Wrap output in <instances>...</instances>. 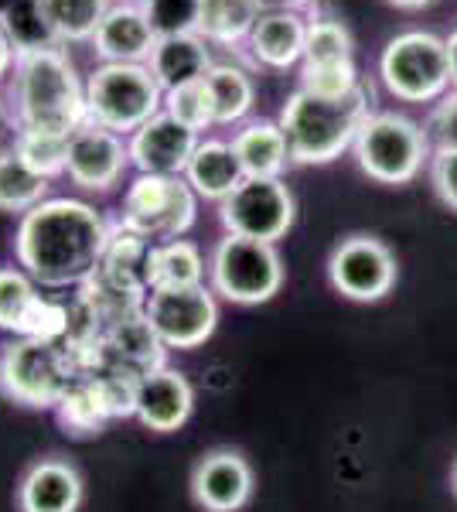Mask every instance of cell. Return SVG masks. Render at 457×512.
Wrapping results in <instances>:
<instances>
[{"instance_id":"6da1fadb","label":"cell","mask_w":457,"mask_h":512,"mask_svg":"<svg viewBox=\"0 0 457 512\" xmlns=\"http://www.w3.org/2000/svg\"><path fill=\"white\" fill-rule=\"evenodd\" d=\"M113 226L89 202L45 198L21 216L18 263L24 274L45 287H82L99 270Z\"/></svg>"},{"instance_id":"7a4b0ae2","label":"cell","mask_w":457,"mask_h":512,"mask_svg":"<svg viewBox=\"0 0 457 512\" xmlns=\"http://www.w3.org/2000/svg\"><path fill=\"white\" fill-rule=\"evenodd\" d=\"M7 120L21 130H48V134L72 137L89 123L86 82L79 79L76 65L55 48L18 52L11 76L4 79Z\"/></svg>"},{"instance_id":"3957f363","label":"cell","mask_w":457,"mask_h":512,"mask_svg":"<svg viewBox=\"0 0 457 512\" xmlns=\"http://www.w3.org/2000/svg\"><path fill=\"white\" fill-rule=\"evenodd\" d=\"M372 117V93L359 86L355 93L328 99L314 96L307 89L290 93L280 110L290 161L294 164H331L342 158L348 147H355L362 123Z\"/></svg>"},{"instance_id":"277c9868","label":"cell","mask_w":457,"mask_h":512,"mask_svg":"<svg viewBox=\"0 0 457 512\" xmlns=\"http://www.w3.org/2000/svg\"><path fill=\"white\" fill-rule=\"evenodd\" d=\"M89 123L130 137L164 110V89L154 79L151 65L103 62L86 79Z\"/></svg>"},{"instance_id":"5b68a950","label":"cell","mask_w":457,"mask_h":512,"mask_svg":"<svg viewBox=\"0 0 457 512\" xmlns=\"http://www.w3.org/2000/svg\"><path fill=\"white\" fill-rule=\"evenodd\" d=\"M79 362L69 349L45 338H14L0 355V393L21 407L48 410L79 383Z\"/></svg>"},{"instance_id":"8992f818","label":"cell","mask_w":457,"mask_h":512,"mask_svg":"<svg viewBox=\"0 0 457 512\" xmlns=\"http://www.w3.org/2000/svg\"><path fill=\"white\" fill-rule=\"evenodd\" d=\"M355 161L379 185H410L434 154L430 137L403 113H372L355 137Z\"/></svg>"},{"instance_id":"52a82bcc","label":"cell","mask_w":457,"mask_h":512,"mask_svg":"<svg viewBox=\"0 0 457 512\" xmlns=\"http://www.w3.org/2000/svg\"><path fill=\"white\" fill-rule=\"evenodd\" d=\"M379 79L403 103H430L451 89L447 41L434 31H403L379 55Z\"/></svg>"},{"instance_id":"ba28073f","label":"cell","mask_w":457,"mask_h":512,"mask_svg":"<svg viewBox=\"0 0 457 512\" xmlns=\"http://www.w3.org/2000/svg\"><path fill=\"white\" fill-rule=\"evenodd\" d=\"M212 291L232 304H267L284 287V260L277 246L226 233L209 260Z\"/></svg>"},{"instance_id":"9c48e42d","label":"cell","mask_w":457,"mask_h":512,"mask_svg":"<svg viewBox=\"0 0 457 512\" xmlns=\"http://www.w3.org/2000/svg\"><path fill=\"white\" fill-rule=\"evenodd\" d=\"M195 212L198 195L185 178L137 175L123 195L120 226L147 243H171L195 226Z\"/></svg>"},{"instance_id":"30bf717a","label":"cell","mask_w":457,"mask_h":512,"mask_svg":"<svg viewBox=\"0 0 457 512\" xmlns=\"http://www.w3.org/2000/svg\"><path fill=\"white\" fill-rule=\"evenodd\" d=\"M297 205L284 178H246L226 202H219V222L232 236L277 243L290 233Z\"/></svg>"},{"instance_id":"8fae6325","label":"cell","mask_w":457,"mask_h":512,"mask_svg":"<svg viewBox=\"0 0 457 512\" xmlns=\"http://www.w3.org/2000/svg\"><path fill=\"white\" fill-rule=\"evenodd\" d=\"M144 321L164 342V349H198L219 325L215 291L198 287H154L144 301Z\"/></svg>"},{"instance_id":"7c38bea8","label":"cell","mask_w":457,"mask_h":512,"mask_svg":"<svg viewBox=\"0 0 457 512\" xmlns=\"http://www.w3.org/2000/svg\"><path fill=\"white\" fill-rule=\"evenodd\" d=\"M331 287L348 301L376 304L396 287V256L379 236H348L328 256Z\"/></svg>"},{"instance_id":"4fadbf2b","label":"cell","mask_w":457,"mask_h":512,"mask_svg":"<svg viewBox=\"0 0 457 512\" xmlns=\"http://www.w3.org/2000/svg\"><path fill=\"white\" fill-rule=\"evenodd\" d=\"M0 328L18 338L62 342L69 332V311L55 301H45L24 270L0 267Z\"/></svg>"},{"instance_id":"5bb4252c","label":"cell","mask_w":457,"mask_h":512,"mask_svg":"<svg viewBox=\"0 0 457 512\" xmlns=\"http://www.w3.org/2000/svg\"><path fill=\"white\" fill-rule=\"evenodd\" d=\"M253 468L239 451L215 448L191 468V499L205 512H239L253 499Z\"/></svg>"},{"instance_id":"9a60e30c","label":"cell","mask_w":457,"mask_h":512,"mask_svg":"<svg viewBox=\"0 0 457 512\" xmlns=\"http://www.w3.org/2000/svg\"><path fill=\"white\" fill-rule=\"evenodd\" d=\"M198 147V130L185 127L171 113H157L147 120L137 134H130L127 151L130 164L140 175H164V178H185V168Z\"/></svg>"},{"instance_id":"2e32d148","label":"cell","mask_w":457,"mask_h":512,"mask_svg":"<svg viewBox=\"0 0 457 512\" xmlns=\"http://www.w3.org/2000/svg\"><path fill=\"white\" fill-rule=\"evenodd\" d=\"M130 168V151L120 134L86 123L69 137V178L86 192H110Z\"/></svg>"},{"instance_id":"e0dca14e","label":"cell","mask_w":457,"mask_h":512,"mask_svg":"<svg viewBox=\"0 0 457 512\" xmlns=\"http://www.w3.org/2000/svg\"><path fill=\"white\" fill-rule=\"evenodd\" d=\"M191 410H195V390L178 369H154V373L137 379V403L134 417L147 431L171 434L188 424Z\"/></svg>"},{"instance_id":"ac0fdd59","label":"cell","mask_w":457,"mask_h":512,"mask_svg":"<svg viewBox=\"0 0 457 512\" xmlns=\"http://www.w3.org/2000/svg\"><path fill=\"white\" fill-rule=\"evenodd\" d=\"M154 45H157V31L151 18H147L144 4H130V0L113 4L93 35V48L103 62L147 65Z\"/></svg>"},{"instance_id":"d6986e66","label":"cell","mask_w":457,"mask_h":512,"mask_svg":"<svg viewBox=\"0 0 457 512\" xmlns=\"http://www.w3.org/2000/svg\"><path fill=\"white\" fill-rule=\"evenodd\" d=\"M82 478L69 461L41 458L24 472L18 485L21 512H79Z\"/></svg>"},{"instance_id":"ffe728a7","label":"cell","mask_w":457,"mask_h":512,"mask_svg":"<svg viewBox=\"0 0 457 512\" xmlns=\"http://www.w3.org/2000/svg\"><path fill=\"white\" fill-rule=\"evenodd\" d=\"M185 181L195 188L198 198H209V202H226V198L236 192L246 181V171L239 164L236 151L226 140H198L195 154H191L188 168H185Z\"/></svg>"},{"instance_id":"44dd1931","label":"cell","mask_w":457,"mask_h":512,"mask_svg":"<svg viewBox=\"0 0 457 512\" xmlns=\"http://www.w3.org/2000/svg\"><path fill=\"white\" fill-rule=\"evenodd\" d=\"M154 79L161 82V89L168 93L174 86H185V82L205 79V72L212 69V48L198 31H185V35H164L157 38L151 59Z\"/></svg>"},{"instance_id":"7402d4cb","label":"cell","mask_w":457,"mask_h":512,"mask_svg":"<svg viewBox=\"0 0 457 512\" xmlns=\"http://www.w3.org/2000/svg\"><path fill=\"white\" fill-rule=\"evenodd\" d=\"M307 21L294 11L260 14L253 35H249V55L267 69H290L304 59Z\"/></svg>"},{"instance_id":"603a6c76","label":"cell","mask_w":457,"mask_h":512,"mask_svg":"<svg viewBox=\"0 0 457 512\" xmlns=\"http://www.w3.org/2000/svg\"><path fill=\"white\" fill-rule=\"evenodd\" d=\"M229 144L236 151L239 164H243L246 178H280L287 171V164H294L284 127L277 120L246 123L243 130H236V137Z\"/></svg>"},{"instance_id":"cb8c5ba5","label":"cell","mask_w":457,"mask_h":512,"mask_svg":"<svg viewBox=\"0 0 457 512\" xmlns=\"http://www.w3.org/2000/svg\"><path fill=\"white\" fill-rule=\"evenodd\" d=\"M260 7L256 0H198V24L195 31L209 45H243L253 35L256 21H260Z\"/></svg>"},{"instance_id":"d4e9b609","label":"cell","mask_w":457,"mask_h":512,"mask_svg":"<svg viewBox=\"0 0 457 512\" xmlns=\"http://www.w3.org/2000/svg\"><path fill=\"white\" fill-rule=\"evenodd\" d=\"M205 82H209V93L215 103V127H232V123H239L253 110L256 86L249 79V72H243L239 65L215 62L205 72Z\"/></svg>"},{"instance_id":"484cf974","label":"cell","mask_w":457,"mask_h":512,"mask_svg":"<svg viewBox=\"0 0 457 512\" xmlns=\"http://www.w3.org/2000/svg\"><path fill=\"white\" fill-rule=\"evenodd\" d=\"M38 4L58 45H69V41H93L113 0H38Z\"/></svg>"},{"instance_id":"4316f807","label":"cell","mask_w":457,"mask_h":512,"mask_svg":"<svg viewBox=\"0 0 457 512\" xmlns=\"http://www.w3.org/2000/svg\"><path fill=\"white\" fill-rule=\"evenodd\" d=\"M205 280V256L188 239L154 243L151 253V291L154 287H198Z\"/></svg>"},{"instance_id":"83f0119b","label":"cell","mask_w":457,"mask_h":512,"mask_svg":"<svg viewBox=\"0 0 457 512\" xmlns=\"http://www.w3.org/2000/svg\"><path fill=\"white\" fill-rule=\"evenodd\" d=\"M304 65L301 69H331V65L355 62V41L345 21L338 18H314L307 21V41H304Z\"/></svg>"},{"instance_id":"f1b7e54d","label":"cell","mask_w":457,"mask_h":512,"mask_svg":"<svg viewBox=\"0 0 457 512\" xmlns=\"http://www.w3.org/2000/svg\"><path fill=\"white\" fill-rule=\"evenodd\" d=\"M45 192L48 178L31 171L14 147L0 151V212H31L45 202Z\"/></svg>"},{"instance_id":"f546056e","label":"cell","mask_w":457,"mask_h":512,"mask_svg":"<svg viewBox=\"0 0 457 512\" xmlns=\"http://www.w3.org/2000/svg\"><path fill=\"white\" fill-rule=\"evenodd\" d=\"M0 28L14 41L18 52H35V48H55L58 41L52 28L45 24L38 0H0Z\"/></svg>"},{"instance_id":"4dcf8cb0","label":"cell","mask_w":457,"mask_h":512,"mask_svg":"<svg viewBox=\"0 0 457 512\" xmlns=\"http://www.w3.org/2000/svg\"><path fill=\"white\" fill-rule=\"evenodd\" d=\"M55 414H58V424L65 427V434H76V437H93L110 424V417H106L103 403H99V396H96V386L89 383L86 376L62 396Z\"/></svg>"},{"instance_id":"1f68e13d","label":"cell","mask_w":457,"mask_h":512,"mask_svg":"<svg viewBox=\"0 0 457 512\" xmlns=\"http://www.w3.org/2000/svg\"><path fill=\"white\" fill-rule=\"evenodd\" d=\"M14 151L21 154V161L31 171H38L41 178H55L69 168V137L65 134H48V130H21L14 140Z\"/></svg>"},{"instance_id":"d6a6232c","label":"cell","mask_w":457,"mask_h":512,"mask_svg":"<svg viewBox=\"0 0 457 512\" xmlns=\"http://www.w3.org/2000/svg\"><path fill=\"white\" fill-rule=\"evenodd\" d=\"M164 113H171L174 120L198 130V134L215 127V103L209 93V82L195 79V82H185V86L168 89V93H164Z\"/></svg>"},{"instance_id":"836d02e7","label":"cell","mask_w":457,"mask_h":512,"mask_svg":"<svg viewBox=\"0 0 457 512\" xmlns=\"http://www.w3.org/2000/svg\"><path fill=\"white\" fill-rule=\"evenodd\" d=\"M147 18H151L157 38L164 35H185L198 24V0H147Z\"/></svg>"},{"instance_id":"e575fe53","label":"cell","mask_w":457,"mask_h":512,"mask_svg":"<svg viewBox=\"0 0 457 512\" xmlns=\"http://www.w3.org/2000/svg\"><path fill=\"white\" fill-rule=\"evenodd\" d=\"M427 130V137L434 140V151H457V89L437 103Z\"/></svg>"},{"instance_id":"d590c367","label":"cell","mask_w":457,"mask_h":512,"mask_svg":"<svg viewBox=\"0 0 457 512\" xmlns=\"http://www.w3.org/2000/svg\"><path fill=\"white\" fill-rule=\"evenodd\" d=\"M430 181L447 209L457 212V151H434L430 158Z\"/></svg>"},{"instance_id":"8d00e7d4","label":"cell","mask_w":457,"mask_h":512,"mask_svg":"<svg viewBox=\"0 0 457 512\" xmlns=\"http://www.w3.org/2000/svg\"><path fill=\"white\" fill-rule=\"evenodd\" d=\"M14 59H18V48H14V41L7 38V31L0 28V86H4L7 76H11Z\"/></svg>"},{"instance_id":"74e56055","label":"cell","mask_w":457,"mask_h":512,"mask_svg":"<svg viewBox=\"0 0 457 512\" xmlns=\"http://www.w3.org/2000/svg\"><path fill=\"white\" fill-rule=\"evenodd\" d=\"M256 7H260L263 14H277V11L301 14L304 7H311V0H256Z\"/></svg>"},{"instance_id":"f35d334b","label":"cell","mask_w":457,"mask_h":512,"mask_svg":"<svg viewBox=\"0 0 457 512\" xmlns=\"http://www.w3.org/2000/svg\"><path fill=\"white\" fill-rule=\"evenodd\" d=\"M444 41H447V62H451V86L457 89V28Z\"/></svg>"},{"instance_id":"ab89813d","label":"cell","mask_w":457,"mask_h":512,"mask_svg":"<svg viewBox=\"0 0 457 512\" xmlns=\"http://www.w3.org/2000/svg\"><path fill=\"white\" fill-rule=\"evenodd\" d=\"M393 7H403V11H420V7H430L434 0H386Z\"/></svg>"},{"instance_id":"60d3db41","label":"cell","mask_w":457,"mask_h":512,"mask_svg":"<svg viewBox=\"0 0 457 512\" xmlns=\"http://www.w3.org/2000/svg\"><path fill=\"white\" fill-rule=\"evenodd\" d=\"M451 489H454V495H457V461H454V472H451Z\"/></svg>"},{"instance_id":"b9f144b4","label":"cell","mask_w":457,"mask_h":512,"mask_svg":"<svg viewBox=\"0 0 457 512\" xmlns=\"http://www.w3.org/2000/svg\"><path fill=\"white\" fill-rule=\"evenodd\" d=\"M130 4H147V0H130Z\"/></svg>"}]
</instances>
